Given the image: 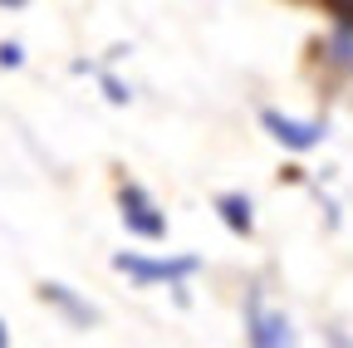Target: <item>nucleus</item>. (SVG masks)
Returning <instances> with one entry per match:
<instances>
[{
    "instance_id": "nucleus-1",
    "label": "nucleus",
    "mask_w": 353,
    "mask_h": 348,
    "mask_svg": "<svg viewBox=\"0 0 353 348\" xmlns=\"http://www.w3.org/2000/svg\"><path fill=\"white\" fill-rule=\"evenodd\" d=\"M113 270L138 280V285H182L187 275L201 270L196 255H176V260H148V255H132V250H118L113 255Z\"/></svg>"
},
{
    "instance_id": "nucleus-2",
    "label": "nucleus",
    "mask_w": 353,
    "mask_h": 348,
    "mask_svg": "<svg viewBox=\"0 0 353 348\" xmlns=\"http://www.w3.org/2000/svg\"><path fill=\"white\" fill-rule=\"evenodd\" d=\"M118 206H123V226L143 240H162L167 236V211H157V201L148 196V187L123 182L118 187Z\"/></svg>"
},
{
    "instance_id": "nucleus-3",
    "label": "nucleus",
    "mask_w": 353,
    "mask_h": 348,
    "mask_svg": "<svg viewBox=\"0 0 353 348\" xmlns=\"http://www.w3.org/2000/svg\"><path fill=\"white\" fill-rule=\"evenodd\" d=\"M245 338L255 348H280V343L294 338V329H290V319L280 309H265V294L260 289L245 294Z\"/></svg>"
},
{
    "instance_id": "nucleus-4",
    "label": "nucleus",
    "mask_w": 353,
    "mask_h": 348,
    "mask_svg": "<svg viewBox=\"0 0 353 348\" xmlns=\"http://www.w3.org/2000/svg\"><path fill=\"white\" fill-rule=\"evenodd\" d=\"M260 123H265V133H270L280 147H290V152H309V147L324 143V123H299V118H285L275 108H265Z\"/></svg>"
},
{
    "instance_id": "nucleus-5",
    "label": "nucleus",
    "mask_w": 353,
    "mask_h": 348,
    "mask_svg": "<svg viewBox=\"0 0 353 348\" xmlns=\"http://www.w3.org/2000/svg\"><path fill=\"white\" fill-rule=\"evenodd\" d=\"M39 299L50 304V309H59V314H64L74 329H94V324L103 319V314L94 309V304H88V299H79L69 285H39Z\"/></svg>"
},
{
    "instance_id": "nucleus-6",
    "label": "nucleus",
    "mask_w": 353,
    "mask_h": 348,
    "mask_svg": "<svg viewBox=\"0 0 353 348\" xmlns=\"http://www.w3.org/2000/svg\"><path fill=\"white\" fill-rule=\"evenodd\" d=\"M216 211H221V221H226V231H231V236H250V231H255L250 196H241V192H226V196H216Z\"/></svg>"
},
{
    "instance_id": "nucleus-7",
    "label": "nucleus",
    "mask_w": 353,
    "mask_h": 348,
    "mask_svg": "<svg viewBox=\"0 0 353 348\" xmlns=\"http://www.w3.org/2000/svg\"><path fill=\"white\" fill-rule=\"evenodd\" d=\"M324 50H329V59H334V64L353 69V30H348V25H339V30L329 34V45H324Z\"/></svg>"
},
{
    "instance_id": "nucleus-8",
    "label": "nucleus",
    "mask_w": 353,
    "mask_h": 348,
    "mask_svg": "<svg viewBox=\"0 0 353 348\" xmlns=\"http://www.w3.org/2000/svg\"><path fill=\"white\" fill-rule=\"evenodd\" d=\"M103 99H108V103H118V108H123V103H128V99H132V94H128V83H123V79H113V74H103Z\"/></svg>"
},
{
    "instance_id": "nucleus-9",
    "label": "nucleus",
    "mask_w": 353,
    "mask_h": 348,
    "mask_svg": "<svg viewBox=\"0 0 353 348\" xmlns=\"http://www.w3.org/2000/svg\"><path fill=\"white\" fill-rule=\"evenodd\" d=\"M20 64H25V50L15 39H0V69H20Z\"/></svg>"
},
{
    "instance_id": "nucleus-10",
    "label": "nucleus",
    "mask_w": 353,
    "mask_h": 348,
    "mask_svg": "<svg viewBox=\"0 0 353 348\" xmlns=\"http://www.w3.org/2000/svg\"><path fill=\"white\" fill-rule=\"evenodd\" d=\"M329 10L339 15V25H348V30H353V0H329Z\"/></svg>"
},
{
    "instance_id": "nucleus-11",
    "label": "nucleus",
    "mask_w": 353,
    "mask_h": 348,
    "mask_svg": "<svg viewBox=\"0 0 353 348\" xmlns=\"http://www.w3.org/2000/svg\"><path fill=\"white\" fill-rule=\"evenodd\" d=\"M6 343H10V329H6V324H0V348H6Z\"/></svg>"
}]
</instances>
